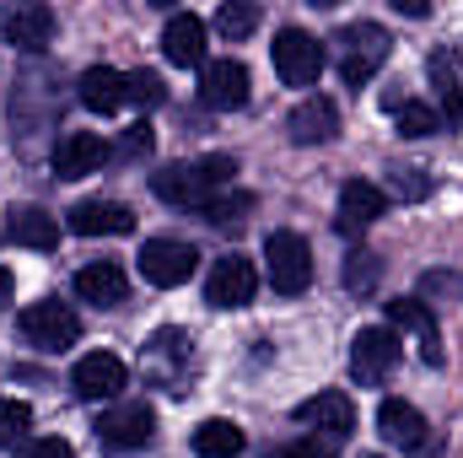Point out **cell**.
Listing matches in <instances>:
<instances>
[{"mask_svg":"<svg viewBox=\"0 0 463 458\" xmlns=\"http://www.w3.org/2000/svg\"><path fill=\"white\" fill-rule=\"evenodd\" d=\"M286 129H291V140L297 146H324V140H335V129H340V109L329 103V98H302L291 119H286Z\"/></svg>","mask_w":463,"mask_h":458,"instance_id":"19","label":"cell"},{"mask_svg":"<svg viewBox=\"0 0 463 458\" xmlns=\"http://www.w3.org/2000/svg\"><path fill=\"white\" fill-rule=\"evenodd\" d=\"M377 281V264H372V253H350V264H345V286L355 291V286H372Z\"/></svg>","mask_w":463,"mask_h":458,"instance_id":"32","label":"cell"},{"mask_svg":"<svg viewBox=\"0 0 463 458\" xmlns=\"http://www.w3.org/2000/svg\"><path fill=\"white\" fill-rule=\"evenodd\" d=\"M297 421H302V426H318L329 443H345L350 426H355V405H350V394L329 388V394L302 399V405H297Z\"/></svg>","mask_w":463,"mask_h":458,"instance_id":"12","label":"cell"},{"mask_svg":"<svg viewBox=\"0 0 463 458\" xmlns=\"http://www.w3.org/2000/svg\"><path fill=\"white\" fill-rule=\"evenodd\" d=\"M194 453L200 458H237L242 453V426L237 421H222V415L200 421L194 426Z\"/></svg>","mask_w":463,"mask_h":458,"instance_id":"24","label":"cell"},{"mask_svg":"<svg viewBox=\"0 0 463 458\" xmlns=\"http://www.w3.org/2000/svg\"><path fill=\"white\" fill-rule=\"evenodd\" d=\"M200 98L211 103V109H248V98H253V87H248V65L242 60H205V71H200Z\"/></svg>","mask_w":463,"mask_h":458,"instance_id":"10","label":"cell"},{"mask_svg":"<svg viewBox=\"0 0 463 458\" xmlns=\"http://www.w3.org/2000/svg\"><path fill=\"white\" fill-rule=\"evenodd\" d=\"M388 211V195L377 189V184H366V178H350L345 189H340V232H366L377 216Z\"/></svg>","mask_w":463,"mask_h":458,"instance_id":"20","label":"cell"},{"mask_svg":"<svg viewBox=\"0 0 463 458\" xmlns=\"http://www.w3.org/2000/svg\"><path fill=\"white\" fill-rule=\"evenodd\" d=\"M340 43H345V60H340V76H345V87H366L377 71H383V60H388V33L377 27V22H355L340 33Z\"/></svg>","mask_w":463,"mask_h":458,"instance_id":"5","label":"cell"},{"mask_svg":"<svg viewBox=\"0 0 463 458\" xmlns=\"http://www.w3.org/2000/svg\"><path fill=\"white\" fill-rule=\"evenodd\" d=\"M437 129H442L437 109H426V103H399V135L420 140V135H437Z\"/></svg>","mask_w":463,"mask_h":458,"instance_id":"29","label":"cell"},{"mask_svg":"<svg viewBox=\"0 0 463 458\" xmlns=\"http://www.w3.org/2000/svg\"><path fill=\"white\" fill-rule=\"evenodd\" d=\"M232 173H237V162L222 157V151H211V157L173 162V167L151 173V189H156V200H167V205H178V211H205V205L232 184Z\"/></svg>","mask_w":463,"mask_h":458,"instance_id":"1","label":"cell"},{"mask_svg":"<svg viewBox=\"0 0 463 458\" xmlns=\"http://www.w3.org/2000/svg\"><path fill=\"white\" fill-rule=\"evenodd\" d=\"M0 27H5V43H16L27 54H38V49L54 43V11L49 5H16V11L0 16Z\"/></svg>","mask_w":463,"mask_h":458,"instance_id":"17","label":"cell"},{"mask_svg":"<svg viewBox=\"0 0 463 458\" xmlns=\"http://www.w3.org/2000/svg\"><path fill=\"white\" fill-rule=\"evenodd\" d=\"M151 432H156V410H151L146 399L114 405V410L98 421V443H103V448H118V453L146 448V443H151Z\"/></svg>","mask_w":463,"mask_h":458,"instance_id":"7","label":"cell"},{"mask_svg":"<svg viewBox=\"0 0 463 458\" xmlns=\"http://www.w3.org/2000/svg\"><path fill=\"white\" fill-rule=\"evenodd\" d=\"M22 458H76V448L65 443V437H38V443H27Z\"/></svg>","mask_w":463,"mask_h":458,"instance_id":"33","label":"cell"},{"mask_svg":"<svg viewBox=\"0 0 463 458\" xmlns=\"http://www.w3.org/2000/svg\"><path fill=\"white\" fill-rule=\"evenodd\" d=\"M340 443H318V437H297V443H286V448H275L269 458H335Z\"/></svg>","mask_w":463,"mask_h":458,"instance_id":"31","label":"cell"},{"mask_svg":"<svg viewBox=\"0 0 463 458\" xmlns=\"http://www.w3.org/2000/svg\"><path fill=\"white\" fill-rule=\"evenodd\" d=\"M27 426H33V405H22V399H0V448L22 443Z\"/></svg>","mask_w":463,"mask_h":458,"instance_id":"27","label":"cell"},{"mask_svg":"<svg viewBox=\"0 0 463 458\" xmlns=\"http://www.w3.org/2000/svg\"><path fill=\"white\" fill-rule=\"evenodd\" d=\"M216 27L227 33L232 43H237V38H248V33L259 27V5H248V0H237V5H222V11H216Z\"/></svg>","mask_w":463,"mask_h":458,"instance_id":"28","label":"cell"},{"mask_svg":"<svg viewBox=\"0 0 463 458\" xmlns=\"http://www.w3.org/2000/svg\"><path fill=\"white\" fill-rule=\"evenodd\" d=\"M11 291H16V281H11V270H5V264H0V308H5V302H11Z\"/></svg>","mask_w":463,"mask_h":458,"instance_id":"36","label":"cell"},{"mask_svg":"<svg viewBox=\"0 0 463 458\" xmlns=\"http://www.w3.org/2000/svg\"><path fill=\"white\" fill-rule=\"evenodd\" d=\"M264 270L280 297H302L313 286V248L302 232H269L264 237Z\"/></svg>","mask_w":463,"mask_h":458,"instance_id":"2","label":"cell"},{"mask_svg":"<svg viewBox=\"0 0 463 458\" xmlns=\"http://www.w3.org/2000/svg\"><path fill=\"white\" fill-rule=\"evenodd\" d=\"M81 103H87L92 114H118V109L129 103L124 71H114V65H92V71L81 76Z\"/></svg>","mask_w":463,"mask_h":458,"instance_id":"23","label":"cell"},{"mask_svg":"<svg viewBox=\"0 0 463 458\" xmlns=\"http://www.w3.org/2000/svg\"><path fill=\"white\" fill-rule=\"evenodd\" d=\"M248 211H253V195H248V189H222V195L205 205V222L237 227V222H248Z\"/></svg>","mask_w":463,"mask_h":458,"instance_id":"25","label":"cell"},{"mask_svg":"<svg viewBox=\"0 0 463 458\" xmlns=\"http://www.w3.org/2000/svg\"><path fill=\"white\" fill-rule=\"evenodd\" d=\"M269 60L286 87H318V76H324V43L302 27H280L269 43Z\"/></svg>","mask_w":463,"mask_h":458,"instance_id":"3","label":"cell"},{"mask_svg":"<svg viewBox=\"0 0 463 458\" xmlns=\"http://www.w3.org/2000/svg\"><path fill=\"white\" fill-rule=\"evenodd\" d=\"M109 157H114V146H109L103 135L71 129V135H60V146H54V173H60V178H87V173H98Z\"/></svg>","mask_w":463,"mask_h":458,"instance_id":"11","label":"cell"},{"mask_svg":"<svg viewBox=\"0 0 463 458\" xmlns=\"http://www.w3.org/2000/svg\"><path fill=\"white\" fill-rule=\"evenodd\" d=\"M259 291V275H253V259L242 253H227L211 264V281H205V302L211 308H248Z\"/></svg>","mask_w":463,"mask_h":458,"instance_id":"9","label":"cell"},{"mask_svg":"<svg viewBox=\"0 0 463 458\" xmlns=\"http://www.w3.org/2000/svg\"><path fill=\"white\" fill-rule=\"evenodd\" d=\"M71 232L76 237H124V232H135V216L118 200H81V205H71Z\"/></svg>","mask_w":463,"mask_h":458,"instance_id":"16","label":"cell"},{"mask_svg":"<svg viewBox=\"0 0 463 458\" xmlns=\"http://www.w3.org/2000/svg\"><path fill=\"white\" fill-rule=\"evenodd\" d=\"M124 81H129V103L135 109H162L167 103V81L156 71H129Z\"/></svg>","mask_w":463,"mask_h":458,"instance_id":"26","label":"cell"},{"mask_svg":"<svg viewBox=\"0 0 463 458\" xmlns=\"http://www.w3.org/2000/svg\"><path fill=\"white\" fill-rule=\"evenodd\" d=\"M124 361L109 356V350H92V356H81L76 361V372H71V388L81 394V399H114L118 388H124Z\"/></svg>","mask_w":463,"mask_h":458,"instance_id":"15","label":"cell"},{"mask_svg":"<svg viewBox=\"0 0 463 458\" xmlns=\"http://www.w3.org/2000/svg\"><path fill=\"white\" fill-rule=\"evenodd\" d=\"M377 432L393 443V448H426L431 443V426H426V415L415 410V405H404V399H383V410H377Z\"/></svg>","mask_w":463,"mask_h":458,"instance_id":"18","label":"cell"},{"mask_svg":"<svg viewBox=\"0 0 463 458\" xmlns=\"http://www.w3.org/2000/svg\"><path fill=\"white\" fill-rule=\"evenodd\" d=\"M162 54H167V65H184V71L200 65L205 71V22L194 11H173L162 27Z\"/></svg>","mask_w":463,"mask_h":458,"instance_id":"13","label":"cell"},{"mask_svg":"<svg viewBox=\"0 0 463 458\" xmlns=\"http://www.w3.org/2000/svg\"><path fill=\"white\" fill-rule=\"evenodd\" d=\"M5 237H11V243H22V248L49 253V248L60 243V222H54L43 205H16V211L5 216Z\"/></svg>","mask_w":463,"mask_h":458,"instance_id":"22","label":"cell"},{"mask_svg":"<svg viewBox=\"0 0 463 458\" xmlns=\"http://www.w3.org/2000/svg\"><path fill=\"white\" fill-rule=\"evenodd\" d=\"M388 324L404 329V335H415V350H420L426 367H442V329H437V319H431L426 302H388Z\"/></svg>","mask_w":463,"mask_h":458,"instance_id":"14","label":"cell"},{"mask_svg":"<svg viewBox=\"0 0 463 458\" xmlns=\"http://www.w3.org/2000/svg\"><path fill=\"white\" fill-rule=\"evenodd\" d=\"M22 335L27 345H38V350H71V345L81 340V319L65 308V302H33L27 313H22Z\"/></svg>","mask_w":463,"mask_h":458,"instance_id":"6","label":"cell"},{"mask_svg":"<svg viewBox=\"0 0 463 458\" xmlns=\"http://www.w3.org/2000/svg\"><path fill=\"white\" fill-rule=\"evenodd\" d=\"M393 195H399V200H420V195H426V178H415V167H399V173H393Z\"/></svg>","mask_w":463,"mask_h":458,"instance_id":"34","label":"cell"},{"mask_svg":"<svg viewBox=\"0 0 463 458\" xmlns=\"http://www.w3.org/2000/svg\"><path fill=\"white\" fill-rule=\"evenodd\" d=\"M135 264H140L146 286H162V291H173V286H184V281L194 275L200 253H194L189 243H178V237H146V248L135 253Z\"/></svg>","mask_w":463,"mask_h":458,"instance_id":"4","label":"cell"},{"mask_svg":"<svg viewBox=\"0 0 463 458\" xmlns=\"http://www.w3.org/2000/svg\"><path fill=\"white\" fill-rule=\"evenodd\" d=\"M431 76H437V92H442V103L453 109V119H463V98H458V76H453V65H448V60H431Z\"/></svg>","mask_w":463,"mask_h":458,"instance_id":"30","label":"cell"},{"mask_svg":"<svg viewBox=\"0 0 463 458\" xmlns=\"http://www.w3.org/2000/svg\"><path fill=\"white\" fill-rule=\"evenodd\" d=\"M76 297L98 302V308H118L129 297V281H124V270H118L114 259H98V264L76 270Z\"/></svg>","mask_w":463,"mask_h":458,"instance_id":"21","label":"cell"},{"mask_svg":"<svg viewBox=\"0 0 463 458\" xmlns=\"http://www.w3.org/2000/svg\"><path fill=\"white\" fill-rule=\"evenodd\" d=\"M393 361H399V340H393V329H361V335L350 340V377H355L361 388L388 383Z\"/></svg>","mask_w":463,"mask_h":458,"instance_id":"8","label":"cell"},{"mask_svg":"<svg viewBox=\"0 0 463 458\" xmlns=\"http://www.w3.org/2000/svg\"><path fill=\"white\" fill-rule=\"evenodd\" d=\"M151 151V124H135L129 135H124V146H118V157H146Z\"/></svg>","mask_w":463,"mask_h":458,"instance_id":"35","label":"cell"}]
</instances>
